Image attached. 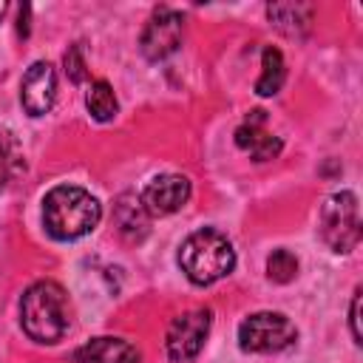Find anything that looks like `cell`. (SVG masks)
<instances>
[{
    "instance_id": "8",
    "label": "cell",
    "mask_w": 363,
    "mask_h": 363,
    "mask_svg": "<svg viewBox=\"0 0 363 363\" xmlns=\"http://www.w3.org/2000/svg\"><path fill=\"white\" fill-rule=\"evenodd\" d=\"M57 96V71L51 62L37 60L28 65V71L23 74L20 82V102L31 116H43L51 111Z\"/></svg>"
},
{
    "instance_id": "14",
    "label": "cell",
    "mask_w": 363,
    "mask_h": 363,
    "mask_svg": "<svg viewBox=\"0 0 363 363\" xmlns=\"http://www.w3.org/2000/svg\"><path fill=\"white\" fill-rule=\"evenodd\" d=\"M284 77H286V65H284L281 51L267 45L261 54V77L255 82V94L258 96H275L284 85Z\"/></svg>"
},
{
    "instance_id": "1",
    "label": "cell",
    "mask_w": 363,
    "mask_h": 363,
    "mask_svg": "<svg viewBox=\"0 0 363 363\" xmlns=\"http://www.w3.org/2000/svg\"><path fill=\"white\" fill-rule=\"evenodd\" d=\"M102 218L99 201L74 184H60L45 193L43 199V224L51 238L57 241H74L88 235Z\"/></svg>"
},
{
    "instance_id": "2",
    "label": "cell",
    "mask_w": 363,
    "mask_h": 363,
    "mask_svg": "<svg viewBox=\"0 0 363 363\" xmlns=\"http://www.w3.org/2000/svg\"><path fill=\"white\" fill-rule=\"evenodd\" d=\"M20 323L23 332L37 343H57L71 326L68 295L54 281L31 284L20 298Z\"/></svg>"
},
{
    "instance_id": "12",
    "label": "cell",
    "mask_w": 363,
    "mask_h": 363,
    "mask_svg": "<svg viewBox=\"0 0 363 363\" xmlns=\"http://www.w3.org/2000/svg\"><path fill=\"white\" fill-rule=\"evenodd\" d=\"M312 11H315V9H312L309 3H269V6H267L269 23H272L278 31L289 34V37L303 34V31L309 28Z\"/></svg>"
},
{
    "instance_id": "13",
    "label": "cell",
    "mask_w": 363,
    "mask_h": 363,
    "mask_svg": "<svg viewBox=\"0 0 363 363\" xmlns=\"http://www.w3.org/2000/svg\"><path fill=\"white\" fill-rule=\"evenodd\" d=\"M147 210L142 204V199L136 196H122L116 204V227L122 235H128L130 241H139L147 233Z\"/></svg>"
},
{
    "instance_id": "16",
    "label": "cell",
    "mask_w": 363,
    "mask_h": 363,
    "mask_svg": "<svg viewBox=\"0 0 363 363\" xmlns=\"http://www.w3.org/2000/svg\"><path fill=\"white\" fill-rule=\"evenodd\" d=\"M23 167V156L17 150V142L9 133H0V190H6V184L20 173Z\"/></svg>"
},
{
    "instance_id": "11",
    "label": "cell",
    "mask_w": 363,
    "mask_h": 363,
    "mask_svg": "<svg viewBox=\"0 0 363 363\" xmlns=\"http://www.w3.org/2000/svg\"><path fill=\"white\" fill-rule=\"evenodd\" d=\"M77 363H139V349L122 337H94L74 354Z\"/></svg>"
},
{
    "instance_id": "21",
    "label": "cell",
    "mask_w": 363,
    "mask_h": 363,
    "mask_svg": "<svg viewBox=\"0 0 363 363\" xmlns=\"http://www.w3.org/2000/svg\"><path fill=\"white\" fill-rule=\"evenodd\" d=\"M3 11H6V3H0V17H3Z\"/></svg>"
},
{
    "instance_id": "15",
    "label": "cell",
    "mask_w": 363,
    "mask_h": 363,
    "mask_svg": "<svg viewBox=\"0 0 363 363\" xmlns=\"http://www.w3.org/2000/svg\"><path fill=\"white\" fill-rule=\"evenodd\" d=\"M85 105H88V111H91V116L96 122H111L116 116V111H119L116 94L105 79H94L91 82V88L85 94Z\"/></svg>"
},
{
    "instance_id": "3",
    "label": "cell",
    "mask_w": 363,
    "mask_h": 363,
    "mask_svg": "<svg viewBox=\"0 0 363 363\" xmlns=\"http://www.w3.org/2000/svg\"><path fill=\"white\" fill-rule=\"evenodd\" d=\"M179 267H182V272L193 284L207 286V284H216L218 278H224V275L233 272V267H235V250H233V244L227 241L224 233L204 227V230L190 233L182 241Z\"/></svg>"
},
{
    "instance_id": "5",
    "label": "cell",
    "mask_w": 363,
    "mask_h": 363,
    "mask_svg": "<svg viewBox=\"0 0 363 363\" xmlns=\"http://www.w3.org/2000/svg\"><path fill=\"white\" fill-rule=\"evenodd\" d=\"M298 337L295 323L281 312H255L238 326V346L244 352H281Z\"/></svg>"
},
{
    "instance_id": "17",
    "label": "cell",
    "mask_w": 363,
    "mask_h": 363,
    "mask_svg": "<svg viewBox=\"0 0 363 363\" xmlns=\"http://www.w3.org/2000/svg\"><path fill=\"white\" fill-rule=\"evenodd\" d=\"M267 275H269V281H275V284H289V281L298 275V258H295L289 250H275V252L267 258Z\"/></svg>"
},
{
    "instance_id": "20",
    "label": "cell",
    "mask_w": 363,
    "mask_h": 363,
    "mask_svg": "<svg viewBox=\"0 0 363 363\" xmlns=\"http://www.w3.org/2000/svg\"><path fill=\"white\" fill-rule=\"evenodd\" d=\"M17 31H20L23 37L28 34V6H23V9H20V26H17Z\"/></svg>"
},
{
    "instance_id": "4",
    "label": "cell",
    "mask_w": 363,
    "mask_h": 363,
    "mask_svg": "<svg viewBox=\"0 0 363 363\" xmlns=\"http://www.w3.org/2000/svg\"><path fill=\"white\" fill-rule=\"evenodd\" d=\"M320 238L335 252H352L360 241L357 199L352 190L332 193L320 207Z\"/></svg>"
},
{
    "instance_id": "6",
    "label": "cell",
    "mask_w": 363,
    "mask_h": 363,
    "mask_svg": "<svg viewBox=\"0 0 363 363\" xmlns=\"http://www.w3.org/2000/svg\"><path fill=\"white\" fill-rule=\"evenodd\" d=\"M207 332H210V309H190V312L173 318L167 326V335H164L167 357L173 363L193 360L201 352Z\"/></svg>"
},
{
    "instance_id": "19",
    "label": "cell",
    "mask_w": 363,
    "mask_h": 363,
    "mask_svg": "<svg viewBox=\"0 0 363 363\" xmlns=\"http://www.w3.org/2000/svg\"><path fill=\"white\" fill-rule=\"evenodd\" d=\"M349 320H352V337H354V343H363L360 337V289L354 292V301H352V312H349Z\"/></svg>"
},
{
    "instance_id": "9",
    "label": "cell",
    "mask_w": 363,
    "mask_h": 363,
    "mask_svg": "<svg viewBox=\"0 0 363 363\" xmlns=\"http://www.w3.org/2000/svg\"><path fill=\"white\" fill-rule=\"evenodd\" d=\"M139 199H142L147 216H167L187 204L190 182H187V176H179V173H162L147 182V187L142 190Z\"/></svg>"
},
{
    "instance_id": "7",
    "label": "cell",
    "mask_w": 363,
    "mask_h": 363,
    "mask_svg": "<svg viewBox=\"0 0 363 363\" xmlns=\"http://www.w3.org/2000/svg\"><path fill=\"white\" fill-rule=\"evenodd\" d=\"M182 31H184V17L173 9H156L153 17L147 20L145 31H142V54L147 60H164L167 54H173L182 43Z\"/></svg>"
},
{
    "instance_id": "10",
    "label": "cell",
    "mask_w": 363,
    "mask_h": 363,
    "mask_svg": "<svg viewBox=\"0 0 363 363\" xmlns=\"http://www.w3.org/2000/svg\"><path fill=\"white\" fill-rule=\"evenodd\" d=\"M235 145L250 153L255 162H269L281 153V139L272 136L267 128H264V111H252L247 116L244 125H238L235 130Z\"/></svg>"
},
{
    "instance_id": "18",
    "label": "cell",
    "mask_w": 363,
    "mask_h": 363,
    "mask_svg": "<svg viewBox=\"0 0 363 363\" xmlns=\"http://www.w3.org/2000/svg\"><path fill=\"white\" fill-rule=\"evenodd\" d=\"M65 74H68V79L71 82H82L85 79V60H82V51H79V45H71L68 51H65Z\"/></svg>"
}]
</instances>
